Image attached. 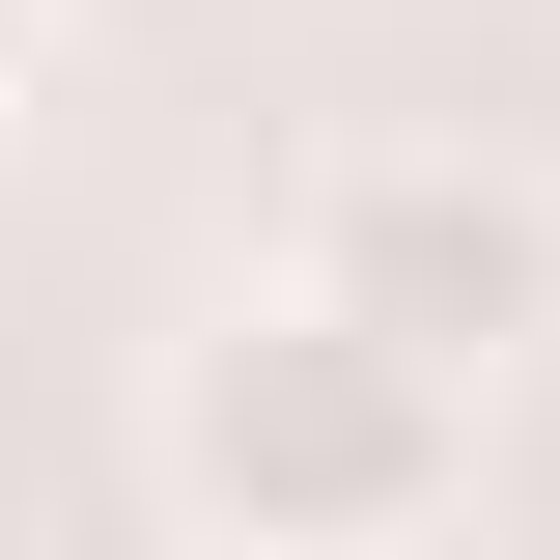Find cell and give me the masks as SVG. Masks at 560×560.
<instances>
[{"label": "cell", "instance_id": "cell-3", "mask_svg": "<svg viewBox=\"0 0 560 560\" xmlns=\"http://www.w3.org/2000/svg\"><path fill=\"white\" fill-rule=\"evenodd\" d=\"M0 113H28V0H0Z\"/></svg>", "mask_w": 560, "mask_h": 560}, {"label": "cell", "instance_id": "cell-1", "mask_svg": "<svg viewBox=\"0 0 560 560\" xmlns=\"http://www.w3.org/2000/svg\"><path fill=\"white\" fill-rule=\"evenodd\" d=\"M140 477L224 560H393V533L477 504V364L364 337L337 280H224L197 337L140 364Z\"/></svg>", "mask_w": 560, "mask_h": 560}, {"label": "cell", "instance_id": "cell-2", "mask_svg": "<svg viewBox=\"0 0 560 560\" xmlns=\"http://www.w3.org/2000/svg\"><path fill=\"white\" fill-rule=\"evenodd\" d=\"M280 280H337L364 337L533 393V364H560V168H504V140H308Z\"/></svg>", "mask_w": 560, "mask_h": 560}]
</instances>
